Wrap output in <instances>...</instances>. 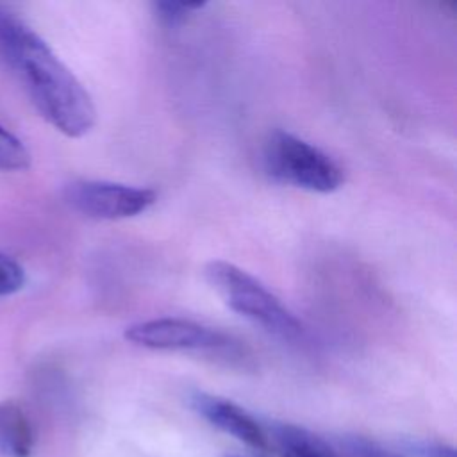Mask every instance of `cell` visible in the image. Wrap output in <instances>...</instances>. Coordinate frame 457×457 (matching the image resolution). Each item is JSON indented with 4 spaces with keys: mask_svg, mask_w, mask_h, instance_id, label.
<instances>
[{
    "mask_svg": "<svg viewBox=\"0 0 457 457\" xmlns=\"http://www.w3.org/2000/svg\"><path fill=\"white\" fill-rule=\"evenodd\" d=\"M0 59L16 73L41 116L68 137L96 123L91 95L46 41L14 11L0 5Z\"/></svg>",
    "mask_w": 457,
    "mask_h": 457,
    "instance_id": "1",
    "label": "cell"
},
{
    "mask_svg": "<svg viewBox=\"0 0 457 457\" xmlns=\"http://www.w3.org/2000/svg\"><path fill=\"white\" fill-rule=\"evenodd\" d=\"M204 273L209 286L239 316L282 339L302 336L303 327L300 320L248 271L227 261H211Z\"/></svg>",
    "mask_w": 457,
    "mask_h": 457,
    "instance_id": "2",
    "label": "cell"
},
{
    "mask_svg": "<svg viewBox=\"0 0 457 457\" xmlns=\"http://www.w3.org/2000/svg\"><path fill=\"white\" fill-rule=\"evenodd\" d=\"M262 162L273 180L311 193H332L345 182L341 166L328 154L284 130L268 136Z\"/></svg>",
    "mask_w": 457,
    "mask_h": 457,
    "instance_id": "3",
    "label": "cell"
},
{
    "mask_svg": "<svg viewBox=\"0 0 457 457\" xmlns=\"http://www.w3.org/2000/svg\"><path fill=\"white\" fill-rule=\"evenodd\" d=\"M127 341L171 352H200L218 357H237L239 345L230 336L184 318H154L134 323L125 330Z\"/></svg>",
    "mask_w": 457,
    "mask_h": 457,
    "instance_id": "4",
    "label": "cell"
},
{
    "mask_svg": "<svg viewBox=\"0 0 457 457\" xmlns=\"http://www.w3.org/2000/svg\"><path fill=\"white\" fill-rule=\"evenodd\" d=\"M66 202L80 214L95 220H125L146 212L157 193L107 180H75L64 189Z\"/></svg>",
    "mask_w": 457,
    "mask_h": 457,
    "instance_id": "5",
    "label": "cell"
},
{
    "mask_svg": "<svg viewBox=\"0 0 457 457\" xmlns=\"http://www.w3.org/2000/svg\"><path fill=\"white\" fill-rule=\"evenodd\" d=\"M189 402L191 407L212 427L232 436L234 439L245 443L250 448L268 450L270 436L266 428L237 403L202 391L193 393Z\"/></svg>",
    "mask_w": 457,
    "mask_h": 457,
    "instance_id": "6",
    "label": "cell"
},
{
    "mask_svg": "<svg viewBox=\"0 0 457 457\" xmlns=\"http://www.w3.org/2000/svg\"><path fill=\"white\" fill-rule=\"evenodd\" d=\"M34 450V428L27 412L12 400L0 402V453L29 457Z\"/></svg>",
    "mask_w": 457,
    "mask_h": 457,
    "instance_id": "7",
    "label": "cell"
},
{
    "mask_svg": "<svg viewBox=\"0 0 457 457\" xmlns=\"http://www.w3.org/2000/svg\"><path fill=\"white\" fill-rule=\"evenodd\" d=\"M271 439L282 457H339L325 439L298 425H271Z\"/></svg>",
    "mask_w": 457,
    "mask_h": 457,
    "instance_id": "8",
    "label": "cell"
},
{
    "mask_svg": "<svg viewBox=\"0 0 457 457\" xmlns=\"http://www.w3.org/2000/svg\"><path fill=\"white\" fill-rule=\"evenodd\" d=\"M30 166V152L12 132L0 125V171H21Z\"/></svg>",
    "mask_w": 457,
    "mask_h": 457,
    "instance_id": "9",
    "label": "cell"
},
{
    "mask_svg": "<svg viewBox=\"0 0 457 457\" xmlns=\"http://www.w3.org/2000/svg\"><path fill=\"white\" fill-rule=\"evenodd\" d=\"M23 266L7 253L0 252V298L18 293L25 286Z\"/></svg>",
    "mask_w": 457,
    "mask_h": 457,
    "instance_id": "10",
    "label": "cell"
},
{
    "mask_svg": "<svg viewBox=\"0 0 457 457\" xmlns=\"http://www.w3.org/2000/svg\"><path fill=\"white\" fill-rule=\"evenodd\" d=\"M205 4H184V2H155L154 11L155 16L164 23V25H179L182 23L187 16L195 14L196 11H202Z\"/></svg>",
    "mask_w": 457,
    "mask_h": 457,
    "instance_id": "11",
    "label": "cell"
},
{
    "mask_svg": "<svg viewBox=\"0 0 457 457\" xmlns=\"http://www.w3.org/2000/svg\"><path fill=\"white\" fill-rule=\"evenodd\" d=\"M345 446L352 457H403L402 453L362 436L346 437Z\"/></svg>",
    "mask_w": 457,
    "mask_h": 457,
    "instance_id": "12",
    "label": "cell"
},
{
    "mask_svg": "<svg viewBox=\"0 0 457 457\" xmlns=\"http://www.w3.org/2000/svg\"><path fill=\"white\" fill-rule=\"evenodd\" d=\"M407 448L420 457H455V448L443 441H412Z\"/></svg>",
    "mask_w": 457,
    "mask_h": 457,
    "instance_id": "13",
    "label": "cell"
},
{
    "mask_svg": "<svg viewBox=\"0 0 457 457\" xmlns=\"http://www.w3.org/2000/svg\"><path fill=\"white\" fill-rule=\"evenodd\" d=\"M225 457H243V455H236V453H227Z\"/></svg>",
    "mask_w": 457,
    "mask_h": 457,
    "instance_id": "14",
    "label": "cell"
}]
</instances>
